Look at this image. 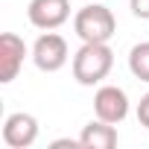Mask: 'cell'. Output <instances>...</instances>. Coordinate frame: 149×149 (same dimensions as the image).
<instances>
[{"instance_id": "4", "label": "cell", "mask_w": 149, "mask_h": 149, "mask_svg": "<svg viewBox=\"0 0 149 149\" xmlns=\"http://www.w3.org/2000/svg\"><path fill=\"white\" fill-rule=\"evenodd\" d=\"M94 114L105 123H123L129 117V94L117 85H100L94 94Z\"/></svg>"}, {"instance_id": "8", "label": "cell", "mask_w": 149, "mask_h": 149, "mask_svg": "<svg viewBox=\"0 0 149 149\" xmlns=\"http://www.w3.org/2000/svg\"><path fill=\"white\" fill-rule=\"evenodd\" d=\"M79 143L85 149H111V146H117V129H114V123H105L97 117L88 126H82Z\"/></svg>"}, {"instance_id": "7", "label": "cell", "mask_w": 149, "mask_h": 149, "mask_svg": "<svg viewBox=\"0 0 149 149\" xmlns=\"http://www.w3.org/2000/svg\"><path fill=\"white\" fill-rule=\"evenodd\" d=\"M38 140V120L26 111H15L3 120V143L9 149H29Z\"/></svg>"}, {"instance_id": "12", "label": "cell", "mask_w": 149, "mask_h": 149, "mask_svg": "<svg viewBox=\"0 0 149 149\" xmlns=\"http://www.w3.org/2000/svg\"><path fill=\"white\" fill-rule=\"evenodd\" d=\"M85 3H91V0H85Z\"/></svg>"}, {"instance_id": "11", "label": "cell", "mask_w": 149, "mask_h": 149, "mask_svg": "<svg viewBox=\"0 0 149 149\" xmlns=\"http://www.w3.org/2000/svg\"><path fill=\"white\" fill-rule=\"evenodd\" d=\"M129 9H132L134 18L149 21V0H129Z\"/></svg>"}, {"instance_id": "2", "label": "cell", "mask_w": 149, "mask_h": 149, "mask_svg": "<svg viewBox=\"0 0 149 149\" xmlns=\"http://www.w3.org/2000/svg\"><path fill=\"white\" fill-rule=\"evenodd\" d=\"M73 32L79 35V41H100V44H108L117 32V18L108 6L97 3V0H91V3H85L76 18H73Z\"/></svg>"}, {"instance_id": "10", "label": "cell", "mask_w": 149, "mask_h": 149, "mask_svg": "<svg viewBox=\"0 0 149 149\" xmlns=\"http://www.w3.org/2000/svg\"><path fill=\"white\" fill-rule=\"evenodd\" d=\"M137 123L143 126V129H149V91L140 97V102H137Z\"/></svg>"}, {"instance_id": "9", "label": "cell", "mask_w": 149, "mask_h": 149, "mask_svg": "<svg viewBox=\"0 0 149 149\" xmlns=\"http://www.w3.org/2000/svg\"><path fill=\"white\" fill-rule=\"evenodd\" d=\"M129 70L134 79L149 85V41H140L129 50Z\"/></svg>"}, {"instance_id": "5", "label": "cell", "mask_w": 149, "mask_h": 149, "mask_svg": "<svg viewBox=\"0 0 149 149\" xmlns=\"http://www.w3.org/2000/svg\"><path fill=\"white\" fill-rule=\"evenodd\" d=\"M26 15L35 29H58L70 21V0H29Z\"/></svg>"}, {"instance_id": "1", "label": "cell", "mask_w": 149, "mask_h": 149, "mask_svg": "<svg viewBox=\"0 0 149 149\" xmlns=\"http://www.w3.org/2000/svg\"><path fill=\"white\" fill-rule=\"evenodd\" d=\"M111 67H114V50L100 41H82V47L73 53V61H70L73 79L85 88H94L102 79H108Z\"/></svg>"}, {"instance_id": "3", "label": "cell", "mask_w": 149, "mask_h": 149, "mask_svg": "<svg viewBox=\"0 0 149 149\" xmlns=\"http://www.w3.org/2000/svg\"><path fill=\"white\" fill-rule=\"evenodd\" d=\"M32 61H35L38 70L56 73V70H61V67L70 61V47H67V41H64L58 32L44 29V32L35 38V44H32Z\"/></svg>"}, {"instance_id": "6", "label": "cell", "mask_w": 149, "mask_h": 149, "mask_svg": "<svg viewBox=\"0 0 149 149\" xmlns=\"http://www.w3.org/2000/svg\"><path fill=\"white\" fill-rule=\"evenodd\" d=\"M26 56H32V53L26 50V44H24L21 35H15V32H3V35H0V82H3V85H9V82L18 79Z\"/></svg>"}]
</instances>
